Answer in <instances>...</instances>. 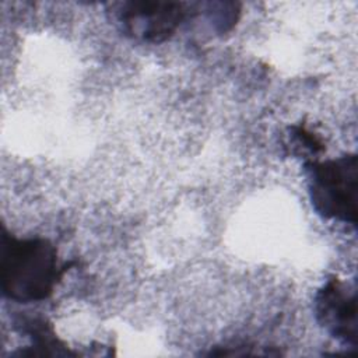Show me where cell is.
Masks as SVG:
<instances>
[{
    "label": "cell",
    "instance_id": "cell-1",
    "mask_svg": "<svg viewBox=\"0 0 358 358\" xmlns=\"http://www.w3.org/2000/svg\"><path fill=\"white\" fill-rule=\"evenodd\" d=\"M71 263H62L56 246L45 238H17L3 227L0 282L6 298L18 303L49 298Z\"/></svg>",
    "mask_w": 358,
    "mask_h": 358
},
{
    "label": "cell",
    "instance_id": "cell-3",
    "mask_svg": "<svg viewBox=\"0 0 358 358\" xmlns=\"http://www.w3.org/2000/svg\"><path fill=\"white\" fill-rule=\"evenodd\" d=\"M187 14L186 4L178 1H124L115 11L124 34L150 43L169 39Z\"/></svg>",
    "mask_w": 358,
    "mask_h": 358
},
{
    "label": "cell",
    "instance_id": "cell-4",
    "mask_svg": "<svg viewBox=\"0 0 358 358\" xmlns=\"http://www.w3.org/2000/svg\"><path fill=\"white\" fill-rule=\"evenodd\" d=\"M315 312L320 326L340 343L357 347V289L355 285L343 282L333 277L317 291L315 296Z\"/></svg>",
    "mask_w": 358,
    "mask_h": 358
},
{
    "label": "cell",
    "instance_id": "cell-2",
    "mask_svg": "<svg viewBox=\"0 0 358 358\" xmlns=\"http://www.w3.org/2000/svg\"><path fill=\"white\" fill-rule=\"evenodd\" d=\"M308 193L317 214L327 220L357 225L358 159L347 154L305 164Z\"/></svg>",
    "mask_w": 358,
    "mask_h": 358
}]
</instances>
